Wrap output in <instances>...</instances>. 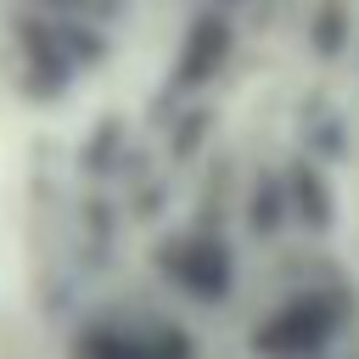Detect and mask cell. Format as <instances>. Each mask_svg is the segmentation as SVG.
I'll return each instance as SVG.
<instances>
[{
	"mask_svg": "<svg viewBox=\"0 0 359 359\" xmlns=\"http://www.w3.org/2000/svg\"><path fill=\"white\" fill-rule=\"evenodd\" d=\"M353 320V292L342 280H314L264 309L247 331L252 359H331Z\"/></svg>",
	"mask_w": 359,
	"mask_h": 359,
	"instance_id": "6da1fadb",
	"label": "cell"
},
{
	"mask_svg": "<svg viewBox=\"0 0 359 359\" xmlns=\"http://www.w3.org/2000/svg\"><path fill=\"white\" fill-rule=\"evenodd\" d=\"M67 359H202V342L157 309H95L73 325Z\"/></svg>",
	"mask_w": 359,
	"mask_h": 359,
	"instance_id": "7a4b0ae2",
	"label": "cell"
},
{
	"mask_svg": "<svg viewBox=\"0 0 359 359\" xmlns=\"http://www.w3.org/2000/svg\"><path fill=\"white\" fill-rule=\"evenodd\" d=\"M151 269H157V280L174 297H185L196 309L230 303V292L241 280L236 247H230V236L219 224H180V230H168L157 241V252H151Z\"/></svg>",
	"mask_w": 359,
	"mask_h": 359,
	"instance_id": "3957f363",
	"label": "cell"
},
{
	"mask_svg": "<svg viewBox=\"0 0 359 359\" xmlns=\"http://www.w3.org/2000/svg\"><path fill=\"white\" fill-rule=\"evenodd\" d=\"M230 50H236V22H230L224 11H213V6H202V11L185 22L180 56H174V67H168V95L185 101V95L208 90V84L224 73Z\"/></svg>",
	"mask_w": 359,
	"mask_h": 359,
	"instance_id": "277c9868",
	"label": "cell"
},
{
	"mask_svg": "<svg viewBox=\"0 0 359 359\" xmlns=\"http://www.w3.org/2000/svg\"><path fill=\"white\" fill-rule=\"evenodd\" d=\"M280 185H286V219H292V224H303L309 236L331 230L337 202H331V185H325V174H320L314 163H292V168L280 174Z\"/></svg>",
	"mask_w": 359,
	"mask_h": 359,
	"instance_id": "5b68a950",
	"label": "cell"
},
{
	"mask_svg": "<svg viewBox=\"0 0 359 359\" xmlns=\"http://www.w3.org/2000/svg\"><path fill=\"white\" fill-rule=\"evenodd\" d=\"M342 45H353V34H348V0H320L314 17H309V50L337 56Z\"/></svg>",
	"mask_w": 359,
	"mask_h": 359,
	"instance_id": "8992f818",
	"label": "cell"
},
{
	"mask_svg": "<svg viewBox=\"0 0 359 359\" xmlns=\"http://www.w3.org/2000/svg\"><path fill=\"white\" fill-rule=\"evenodd\" d=\"M247 224H252V236H275V230L286 224V185H280V174H258Z\"/></svg>",
	"mask_w": 359,
	"mask_h": 359,
	"instance_id": "52a82bcc",
	"label": "cell"
},
{
	"mask_svg": "<svg viewBox=\"0 0 359 359\" xmlns=\"http://www.w3.org/2000/svg\"><path fill=\"white\" fill-rule=\"evenodd\" d=\"M353 62H359V45H353Z\"/></svg>",
	"mask_w": 359,
	"mask_h": 359,
	"instance_id": "ba28073f",
	"label": "cell"
}]
</instances>
